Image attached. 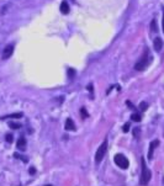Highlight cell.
Wrapping results in <instances>:
<instances>
[{
	"label": "cell",
	"instance_id": "6da1fadb",
	"mask_svg": "<svg viewBox=\"0 0 164 186\" xmlns=\"http://www.w3.org/2000/svg\"><path fill=\"white\" fill-rule=\"evenodd\" d=\"M149 63H151V55H149V52H148V49H144L142 57L140 58V60L135 64V69H136V70H143L144 68L148 67Z\"/></svg>",
	"mask_w": 164,
	"mask_h": 186
},
{
	"label": "cell",
	"instance_id": "7a4b0ae2",
	"mask_svg": "<svg viewBox=\"0 0 164 186\" xmlns=\"http://www.w3.org/2000/svg\"><path fill=\"white\" fill-rule=\"evenodd\" d=\"M142 163V173H141V179H140V184L141 185H147L152 177V174H151V170L148 169L146 162H144V158H142L141 160Z\"/></svg>",
	"mask_w": 164,
	"mask_h": 186
},
{
	"label": "cell",
	"instance_id": "3957f363",
	"mask_svg": "<svg viewBox=\"0 0 164 186\" xmlns=\"http://www.w3.org/2000/svg\"><path fill=\"white\" fill-rule=\"evenodd\" d=\"M114 160H115V164H116L118 168H121V169H127L128 165H129L128 159L123 156V154H116L115 158H114Z\"/></svg>",
	"mask_w": 164,
	"mask_h": 186
},
{
	"label": "cell",
	"instance_id": "277c9868",
	"mask_svg": "<svg viewBox=\"0 0 164 186\" xmlns=\"http://www.w3.org/2000/svg\"><path fill=\"white\" fill-rule=\"evenodd\" d=\"M106 148H108V142L105 141V142L99 147V149L96 150V153H95V162H96V163H100V162L103 160V158L105 157V153H106Z\"/></svg>",
	"mask_w": 164,
	"mask_h": 186
},
{
	"label": "cell",
	"instance_id": "5b68a950",
	"mask_svg": "<svg viewBox=\"0 0 164 186\" xmlns=\"http://www.w3.org/2000/svg\"><path fill=\"white\" fill-rule=\"evenodd\" d=\"M13 52H14V46H13V45L6 46V47L4 48V52H3V59H8V58H10L11 54H13Z\"/></svg>",
	"mask_w": 164,
	"mask_h": 186
},
{
	"label": "cell",
	"instance_id": "8992f818",
	"mask_svg": "<svg viewBox=\"0 0 164 186\" xmlns=\"http://www.w3.org/2000/svg\"><path fill=\"white\" fill-rule=\"evenodd\" d=\"M153 47H154L155 52H160V49H162V47H163V41H162L159 37H157V38L153 41Z\"/></svg>",
	"mask_w": 164,
	"mask_h": 186
},
{
	"label": "cell",
	"instance_id": "52a82bcc",
	"mask_svg": "<svg viewBox=\"0 0 164 186\" xmlns=\"http://www.w3.org/2000/svg\"><path fill=\"white\" fill-rule=\"evenodd\" d=\"M65 130H68V131H74L75 130V125H74V122L72 118H67V121H65Z\"/></svg>",
	"mask_w": 164,
	"mask_h": 186
},
{
	"label": "cell",
	"instance_id": "ba28073f",
	"mask_svg": "<svg viewBox=\"0 0 164 186\" xmlns=\"http://www.w3.org/2000/svg\"><path fill=\"white\" fill-rule=\"evenodd\" d=\"M158 144H159V142H158V141L151 142V144H149V152H148V159H152V156H153V150H154V148H155Z\"/></svg>",
	"mask_w": 164,
	"mask_h": 186
},
{
	"label": "cell",
	"instance_id": "9c48e42d",
	"mask_svg": "<svg viewBox=\"0 0 164 186\" xmlns=\"http://www.w3.org/2000/svg\"><path fill=\"white\" fill-rule=\"evenodd\" d=\"M60 13L63 15H67L69 13V5H68L67 2H62V4H60Z\"/></svg>",
	"mask_w": 164,
	"mask_h": 186
},
{
	"label": "cell",
	"instance_id": "30bf717a",
	"mask_svg": "<svg viewBox=\"0 0 164 186\" xmlns=\"http://www.w3.org/2000/svg\"><path fill=\"white\" fill-rule=\"evenodd\" d=\"M17 148L20 150H25L26 149V139L24 137L19 138V141H17Z\"/></svg>",
	"mask_w": 164,
	"mask_h": 186
},
{
	"label": "cell",
	"instance_id": "8fae6325",
	"mask_svg": "<svg viewBox=\"0 0 164 186\" xmlns=\"http://www.w3.org/2000/svg\"><path fill=\"white\" fill-rule=\"evenodd\" d=\"M20 117H22V113H21V112H19V113H13V115H8V116H4V117H2V120H5V118H20Z\"/></svg>",
	"mask_w": 164,
	"mask_h": 186
},
{
	"label": "cell",
	"instance_id": "7c38bea8",
	"mask_svg": "<svg viewBox=\"0 0 164 186\" xmlns=\"http://www.w3.org/2000/svg\"><path fill=\"white\" fill-rule=\"evenodd\" d=\"M9 127L13 130H19V128H21V125L19 122H9Z\"/></svg>",
	"mask_w": 164,
	"mask_h": 186
},
{
	"label": "cell",
	"instance_id": "4fadbf2b",
	"mask_svg": "<svg viewBox=\"0 0 164 186\" xmlns=\"http://www.w3.org/2000/svg\"><path fill=\"white\" fill-rule=\"evenodd\" d=\"M131 118H132L133 121H136V122H140V121H141V115H140V113H133Z\"/></svg>",
	"mask_w": 164,
	"mask_h": 186
},
{
	"label": "cell",
	"instance_id": "5bb4252c",
	"mask_svg": "<svg viewBox=\"0 0 164 186\" xmlns=\"http://www.w3.org/2000/svg\"><path fill=\"white\" fill-rule=\"evenodd\" d=\"M147 107H148V104H147V102H141V104H140V109H141V111H146Z\"/></svg>",
	"mask_w": 164,
	"mask_h": 186
},
{
	"label": "cell",
	"instance_id": "9a60e30c",
	"mask_svg": "<svg viewBox=\"0 0 164 186\" xmlns=\"http://www.w3.org/2000/svg\"><path fill=\"white\" fill-rule=\"evenodd\" d=\"M80 113H82V117H83V118H85V117H88V116H89V115H88V112H86V110H85L84 107H82V109H80Z\"/></svg>",
	"mask_w": 164,
	"mask_h": 186
},
{
	"label": "cell",
	"instance_id": "2e32d148",
	"mask_svg": "<svg viewBox=\"0 0 164 186\" xmlns=\"http://www.w3.org/2000/svg\"><path fill=\"white\" fill-rule=\"evenodd\" d=\"M151 27H152L153 31H158V27H157V22H155V20H153V21L151 22Z\"/></svg>",
	"mask_w": 164,
	"mask_h": 186
},
{
	"label": "cell",
	"instance_id": "e0dca14e",
	"mask_svg": "<svg viewBox=\"0 0 164 186\" xmlns=\"http://www.w3.org/2000/svg\"><path fill=\"white\" fill-rule=\"evenodd\" d=\"M74 75H75V72L73 69H68V77H69V79H72Z\"/></svg>",
	"mask_w": 164,
	"mask_h": 186
},
{
	"label": "cell",
	"instance_id": "ac0fdd59",
	"mask_svg": "<svg viewBox=\"0 0 164 186\" xmlns=\"http://www.w3.org/2000/svg\"><path fill=\"white\" fill-rule=\"evenodd\" d=\"M15 158H19V159L24 160L25 163H27V158H25V157H21V156H19V154H16V153H15Z\"/></svg>",
	"mask_w": 164,
	"mask_h": 186
},
{
	"label": "cell",
	"instance_id": "d6986e66",
	"mask_svg": "<svg viewBox=\"0 0 164 186\" xmlns=\"http://www.w3.org/2000/svg\"><path fill=\"white\" fill-rule=\"evenodd\" d=\"M13 138H14V137H13V134H10V133H9V134H6V141H8L9 143H11V142H13Z\"/></svg>",
	"mask_w": 164,
	"mask_h": 186
},
{
	"label": "cell",
	"instance_id": "ffe728a7",
	"mask_svg": "<svg viewBox=\"0 0 164 186\" xmlns=\"http://www.w3.org/2000/svg\"><path fill=\"white\" fill-rule=\"evenodd\" d=\"M122 130H123V132H128V130H129V123H126Z\"/></svg>",
	"mask_w": 164,
	"mask_h": 186
},
{
	"label": "cell",
	"instance_id": "44dd1931",
	"mask_svg": "<svg viewBox=\"0 0 164 186\" xmlns=\"http://www.w3.org/2000/svg\"><path fill=\"white\" fill-rule=\"evenodd\" d=\"M133 136L135 137H138L140 136V128H136V131H133Z\"/></svg>",
	"mask_w": 164,
	"mask_h": 186
},
{
	"label": "cell",
	"instance_id": "7402d4cb",
	"mask_svg": "<svg viewBox=\"0 0 164 186\" xmlns=\"http://www.w3.org/2000/svg\"><path fill=\"white\" fill-rule=\"evenodd\" d=\"M88 90H89V92L91 94V96H93V84H89V86H88Z\"/></svg>",
	"mask_w": 164,
	"mask_h": 186
},
{
	"label": "cell",
	"instance_id": "603a6c76",
	"mask_svg": "<svg viewBox=\"0 0 164 186\" xmlns=\"http://www.w3.org/2000/svg\"><path fill=\"white\" fill-rule=\"evenodd\" d=\"M30 174H35V169H34V168L30 169Z\"/></svg>",
	"mask_w": 164,
	"mask_h": 186
},
{
	"label": "cell",
	"instance_id": "cb8c5ba5",
	"mask_svg": "<svg viewBox=\"0 0 164 186\" xmlns=\"http://www.w3.org/2000/svg\"><path fill=\"white\" fill-rule=\"evenodd\" d=\"M163 31H164V15H163Z\"/></svg>",
	"mask_w": 164,
	"mask_h": 186
},
{
	"label": "cell",
	"instance_id": "d4e9b609",
	"mask_svg": "<svg viewBox=\"0 0 164 186\" xmlns=\"http://www.w3.org/2000/svg\"><path fill=\"white\" fill-rule=\"evenodd\" d=\"M47 186H51V185H47Z\"/></svg>",
	"mask_w": 164,
	"mask_h": 186
}]
</instances>
